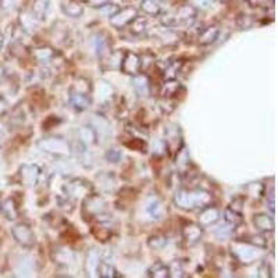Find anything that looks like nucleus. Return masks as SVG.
I'll return each mask as SVG.
<instances>
[{"mask_svg":"<svg viewBox=\"0 0 278 278\" xmlns=\"http://www.w3.org/2000/svg\"><path fill=\"white\" fill-rule=\"evenodd\" d=\"M170 269V277H185L186 274L184 266H182V261L181 260H174L171 263V266H169Z\"/></svg>","mask_w":278,"mask_h":278,"instance_id":"33","label":"nucleus"},{"mask_svg":"<svg viewBox=\"0 0 278 278\" xmlns=\"http://www.w3.org/2000/svg\"><path fill=\"white\" fill-rule=\"evenodd\" d=\"M61 9L64 11V14H67L68 17L73 18L81 17L82 13H84V7H82L79 3L74 1V0H66V1H63Z\"/></svg>","mask_w":278,"mask_h":278,"instance_id":"21","label":"nucleus"},{"mask_svg":"<svg viewBox=\"0 0 278 278\" xmlns=\"http://www.w3.org/2000/svg\"><path fill=\"white\" fill-rule=\"evenodd\" d=\"M120 157H121V153L116 151V149H113V151H110V152L107 153V159L113 161V163H117Z\"/></svg>","mask_w":278,"mask_h":278,"instance_id":"37","label":"nucleus"},{"mask_svg":"<svg viewBox=\"0 0 278 278\" xmlns=\"http://www.w3.org/2000/svg\"><path fill=\"white\" fill-rule=\"evenodd\" d=\"M141 9L146 16H159L160 14V6L156 0H144L141 3Z\"/></svg>","mask_w":278,"mask_h":278,"instance_id":"26","label":"nucleus"},{"mask_svg":"<svg viewBox=\"0 0 278 278\" xmlns=\"http://www.w3.org/2000/svg\"><path fill=\"white\" fill-rule=\"evenodd\" d=\"M242 203H244L242 198H236V199H234V202L231 203V209L238 211V213H242Z\"/></svg>","mask_w":278,"mask_h":278,"instance_id":"36","label":"nucleus"},{"mask_svg":"<svg viewBox=\"0 0 278 278\" xmlns=\"http://www.w3.org/2000/svg\"><path fill=\"white\" fill-rule=\"evenodd\" d=\"M177 207L185 211L203 209L211 203V195L203 189H181L174 196Z\"/></svg>","mask_w":278,"mask_h":278,"instance_id":"1","label":"nucleus"},{"mask_svg":"<svg viewBox=\"0 0 278 278\" xmlns=\"http://www.w3.org/2000/svg\"><path fill=\"white\" fill-rule=\"evenodd\" d=\"M53 259L60 264H68V263H71V260H74V253L67 248H59L53 253Z\"/></svg>","mask_w":278,"mask_h":278,"instance_id":"24","label":"nucleus"},{"mask_svg":"<svg viewBox=\"0 0 278 278\" xmlns=\"http://www.w3.org/2000/svg\"><path fill=\"white\" fill-rule=\"evenodd\" d=\"M41 176V169L36 164H24L20 169V179L26 186H34L38 184Z\"/></svg>","mask_w":278,"mask_h":278,"instance_id":"9","label":"nucleus"},{"mask_svg":"<svg viewBox=\"0 0 278 278\" xmlns=\"http://www.w3.org/2000/svg\"><path fill=\"white\" fill-rule=\"evenodd\" d=\"M220 35V28L216 25H210L207 28H204L202 32L198 36V43L201 46H207V45H211L214 43L217 39H219Z\"/></svg>","mask_w":278,"mask_h":278,"instance_id":"17","label":"nucleus"},{"mask_svg":"<svg viewBox=\"0 0 278 278\" xmlns=\"http://www.w3.org/2000/svg\"><path fill=\"white\" fill-rule=\"evenodd\" d=\"M146 276L151 278H169L170 277V269L167 264H164L163 261H156L152 264L148 271Z\"/></svg>","mask_w":278,"mask_h":278,"instance_id":"19","label":"nucleus"},{"mask_svg":"<svg viewBox=\"0 0 278 278\" xmlns=\"http://www.w3.org/2000/svg\"><path fill=\"white\" fill-rule=\"evenodd\" d=\"M214 0H198V3L202 6V7H209Z\"/></svg>","mask_w":278,"mask_h":278,"instance_id":"40","label":"nucleus"},{"mask_svg":"<svg viewBox=\"0 0 278 278\" xmlns=\"http://www.w3.org/2000/svg\"><path fill=\"white\" fill-rule=\"evenodd\" d=\"M64 191L68 198H81V196H89L91 185L82 179H73L64 186Z\"/></svg>","mask_w":278,"mask_h":278,"instance_id":"11","label":"nucleus"},{"mask_svg":"<svg viewBox=\"0 0 278 278\" xmlns=\"http://www.w3.org/2000/svg\"><path fill=\"white\" fill-rule=\"evenodd\" d=\"M38 145L42 148L45 152L61 154V156L68 154L70 151H71V149H70V145H68L66 141L60 139V138H48V139L41 141Z\"/></svg>","mask_w":278,"mask_h":278,"instance_id":"8","label":"nucleus"},{"mask_svg":"<svg viewBox=\"0 0 278 278\" xmlns=\"http://www.w3.org/2000/svg\"><path fill=\"white\" fill-rule=\"evenodd\" d=\"M3 43H4V38H3V35L0 32V49L3 48Z\"/></svg>","mask_w":278,"mask_h":278,"instance_id":"41","label":"nucleus"},{"mask_svg":"<svg viewBox=\"0 0 278 278\" xmlns=\"http://www.w3.org/2000/svg\"><path fill=\"white\" fill-rule=\"evenodd\" d=\"M203 235V227L196 223H189L188 226L182 228V238L189 246L198 244Z\"/></svg>","mask_w":278,"mask_h":278,"instance_id":"13","label":"nucleus"},{"mask_svg":"<svg viewBox=\"0 0 278 278\" xmlns=\"http://www.w3.org/2000/svg\"><path fill=\"white\" fill-rule=\"evenodd\" d=\"M199 213V224L202 227H209L211 224L217 223L220 219V211L216 207H211V204L201 209Z\"/></svg>","mask_w":278,"mask_h":278,"instance_id":"14","label":"nucleus"},{"mask_svg":"<svg viewBox=\"0 0 278 278\" xmlns=\"http://www.w3.org/2000/svg\"><path fill=\"white\" fill-rule=\"evenodd\" d=\"M253 224L261 232H273L274 231V219L269 214H254L253 216Z\"/></svg>","mask_w":278,"mask_h":278,"instance_id":"16","label":"nucleus"},{"mask_svg":"<svg viewBox=\"0 0 278 278\" xmlns=\"http://www.w3.org/2000/svg\"><path fill=\"white\" fill-rule=\"evenodd\" d=\"M32 54L35 56V59L41 63H45V61H51L53 57H54V51L49 49V48H38L32 51Z\"/></svg>","mask_w":278,"mask_h":278,"instance_id":"30","label":"nucleus"},{"mask_svg":"<svg viewBox=\"0 0 278 278\" xmlns=\"http://www.w3.org/2000/svg\"><path fill=\"white\" fill-rule=\"evenodd\" d=\"M166 151H169L173 154H177L179 149L182 148V136H181V129L178 126H170L166 128Z\"/></svg>","mask_w":278,"mask_h":278,"instance_id":"5","label":"nucleus"},{"mask_svg":"<svg viewBox=\"0 0 278 278\" xmlns=\"http://www.w3.org/2000/svg\"><path fill=\"white\" fill-rule=\"evenodd\" d=\"M0 213L7 220H16L18 217V207L11 198L0 202Z\"/></svg>","mask_w":278,"mask_h":278,"instance_id":"20","label":"nucleus"},{"mask_svg":"<svg viewBox=\"0 0 278 278\" xmlns=\"http://www.w3.org/2000/svg\"><path fill=\"white\" fill-rule=\"evenodd\" d=\"M267 203H269L270 211L274 213V206H276V203H274V191H271V194L267 195Z\"/></svg>","mask_w":278,"mask_h":278,"instance_id":"38","label":"nucleus"},{"mask_svg":"<svg viewBox=\"0 0 278 278\" xmlns=\"http://www.w3.org/2000/svg\"><path fill=\"white\" fill-rule=\"evenodd\" d=\"M148 211H149V214L152 216L154 220H161L164 217V214H166V207L163 206V203H161L160 199H157V198H153L151 199L149 202H148Z\"/></svg>","mask_w":278,"mask_h":278,"instance_id":"22","label":"nucleus"},{"mask_svg":"<svg viewBox=\"0 0 278 278\" xmlns=\"http://www.w3.org/2000/svg\"><path fill=\"white\" fill-rule=\"evenodd\" d=\"M167 244H169V238L161 235V234L152 235L149 239H148V245H149L152 249H163Z\"/></svg>","mask_w":278,"mask_h":278,"instance_id":"31","label":"nucleus"},{"mask_svg":"<svg viewBox=\"0 0 278 278\" xmlns=\"http://www.w3.org/2000/svg\"><path fill=\"white\" fill-rule=\"evenodd\" d=\"M126 146L131 148V149H136L139 152H146V142L141 138H136V136H132L131 138V142H126Z\"/></svg>","mask_w":278,"mask_h":278,"instance_id":"34","label":"nucleus"},{"mask_svg":"<svg viewBox=\"0 0 278 278\" xmlns=\"http://www.w3.org/2000/svg\"><path fill=\"white\" fill-rule=\"evenodd\" d=\"M198 11L192 6H182L178 7L174 11H171L169 14H164L161 17V24L167 28H174V26L185 25V24H191L196 18Z\"/></svg>","mask_w":278,"mask_h":278,"instance_id":"2","label":"nucleus"},{"mask_svg":"<svg viewBox=\"0 0 278 278\" xmlns=\"http://www.w3.org/2000/svg\"><path fill=\"white\" fill-rule=\"evenodd\" d=\"M264 1H267V0H248V3H249L252 7H256V6H263V4H264Z\"/></svg>","mask_w":278,"mask_h":278,"instance_id":"39","label":"nucleus"},{"mask_svg":"<svg viewBox=\"0 0 278 278\" xmlns=\"http://www.w3.org/2000/svg\"><path fill=\"white\" fill-rule=\"evenodd\" d=\"M248 244L253 245V246H256V248H267V239L261 235H254L251 236V238L248 239Z\"/></svg>","mask_w":278,"mask_h":278,"instance_id":"35","label":"nucleus"},{"mask_svg":"<svg viewBox=\"0 0 278 278\" xmlns=\"http://www.w3.org/2000/svg\"><path fill=\"white\" fill-rule=\"evenodd\" d=\"M120 68L126 76H138L142 70V59L134 51H126L123 53Z\"/></svg>","mask_w":278,"mask_h":278,"instance_id":"4","label":"nucleus"},{"mask_svg":"<svg viewBox=\"0 0 278 278\" xmlns=\"http://www.w3.org/2000/svg\"><path fill=\"white\" fill-rule=\"evenodd\" d=\"M49 7V0H35L32 7V16L38 20H43Z\"/></svg>","mask_w":278,"mask_h":278,"instance_id":"25","label":"nucleus"},{"mask_svg":"<svg viewBox=\"0 0 278 278\" xmlns=\"http://www.w3.org/2000/svg\"><path fill=\"white\" fill-rule=\"evenodd\" d=\"M132 88L136 92L138 96H148L151 93V88H152V82L148 76H134L132 79Z\"/></svg>","mask_w":278,"mask_h":278,"instance_id":"18","label":"nucleus"},{"mask_svg":"<svg viewBox=\"0 0 278 278\" xmlns=\"http://www.w3.org/2000/svg\"><path fill=\"white\" fill-rule=\"evenodd\" d=\"M11 235L14 236V239L17 241L21 246H24L26 249L34 248L36 244V236H35L32 228L29 227L25 223H20L16 224L11 229Z\"/></svg>","mask_w":278,"mask_h":278,"instance_id":"3","label":"nucleus"},{"mask_svg":"<svg viewBox=\"0 0 278 278\" xmlns=\"http://www.w3.org/2000/svg\"><path fill=\"white\" fill-rule=\"evenodd\" d=\"M79 138H81V142H84V144H93V142H96V131L91 128V126H82L81 129H79Z\"/></svg>","mask_w":278,"mask_h":278,"instance_id":"29","label":"nucleus"},{"mask_svg":"<svg viewBox=\"0 0 278 278\" xmlns=\"http://www.w3.org/2000/svg\"><path fill=\"white\" fill-rule=\"evenodd\" d=\"M96 224L93 226L92 228V234L93 236L101 241V242H106L109 241L111 235H113V228L110 226V220L109 219H96Z\"/></svg>","mask_w":278,"mask_h":278,"instance_id":"12","label":"nucleus"},{"mask_svg":"<svg viewBox=\"0 0 278 278\" xmlns=\"http://www.w3.org/2000/svg\"><path fill=\"white\" fill-rule=\"evenodd\" d=\"M224 219L227 221L229 226H232V227H235L238 224H241L242 223V214L241 213H238V211L232 210L231 207H227L226 210H224Z\"/></svg>","mask_w":278,"mask_h":278,"instance_id":"28","label":"nucleus"},{"mask_svg":"<svg viewBox=\"0 0 278 278\" xmlns=\"http://www.w3.org/2000/svg\"><path fill=\"white\" fill-rule=\"evenodd\" d=\"M70 101L71 104L74 106V109L78 110V111H84L89 107L91 104V96L88 93V89H81L79 86L76 88L73 86L70 89Z\"/></svg>","mask_w":278,"mask_h":278,"instance_id":"7","label":"nucleus"},{"mask_svg":"<svg viewBox=\"0 0 278 278\" xmlns=\"http://www.w3.org/2000/svg\"><path fill=\"white\" fill-rule=\"evenodd\" d=\"M106 211V202L101 199V196H88L84 203V214L92 219H98L104 214Z\"/></svg>","mask_w":278,"mask_h":278,"instance_id":"6","label":"nucleus"},{"mask_svg":"<svg viewBox=\"0 0 278 278\" xmlns=\"http://www.w3.org/2000/svg\"><path fill=\"white\" fill-rule=\"evenodd\" d=\"M135 17H136V10L132 9V7H126L124 10H118L116 14H113L111 20H110V24L117 29H121V28L128 25Z\"/></svg>","mask_w":278,"mask_h":278,"instance_id":"10","label":"nucleus"},{"mask_svg":"<svg viewBox=\"0 0 278 278\" xmlns=\"http://www.w3.org/2000/svg\"><path fill=\"white\" fill-rule=\"evenodd\" d=\"M181 92H184V88L176 79H167L164 84L161 85V98H170V99L177 101V96Z\"/></svg>","mask_w":278,"mask_h":278,"instance_id":"15","label":"nucleus"},{"mask_svg":"<svg viewBox=\"0 0 278 278\" xmlns=\"http://www.w3.org/2000/svg\"><path fill=\"white\" fill-rule=\"evenodd\" d=\"M146 18H142V17H136L128 24V26H129V31L132 32L134 35H142L146 31Z\"/></svg>","mask_w":278,"mask_h":278,"instance_id":"27","label":"nucleus"},{"mask_svg":"<svg viewBox=\"0 0 278 278\" xmlns=\"http://www.w3.org/2000/svg\"><path fill=\"white\" fill-rule=\"evenodd\" d=\"M98 274L101 278H120L121 274H118V271L116 270L114 266H111L107 261H99L98 264Z\"/></svg>","mask_w":278,"mask_h":278,"instance_id":"23","label":"nucleus"},{"mask_svg":"<svg viewBox=\"0 0 278 278\" xmlns=\"http://www.w3.org/2000/svg\"><path fill=\"white\" fill-rule=\"evenodd\" d=\"M159 107L164 114H170L177 109V101L170 99V98H161L160 101H159Z\"/></svg>","mask_w":278,"mask_h":278,"instance_id":"32","label":"nucleus"}]
</instances>
